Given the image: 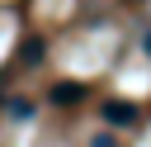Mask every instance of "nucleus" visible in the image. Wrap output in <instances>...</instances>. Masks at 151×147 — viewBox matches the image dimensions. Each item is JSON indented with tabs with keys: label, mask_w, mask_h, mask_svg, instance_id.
I'll use <instances>...</instances> for the list:
<instances>
[{
	"label": "nucleus",
	"mask_w": 151,
	"mask_h": 147,
	"mask_svg": "<svg viewBox=\"0 0 151 147\" xmlns=\"http://www.w3.org/2000/svg\"><path fill=\"white\" fill-rule=\"evenodd\" d=\"M99 114H104V123H113V128H132V123H137V104H127V100H104Z\"/></svg>",
	"instance_id": "obj_1"
},
{
	"label": "nucleus",
	"mask_w": 151,
	"mask_h": 147,
	"mask_svg": "<svg viewBox=\"0 0 151 147\" xmlns=\"http://www.w3.org/2000/svg\"><path fill=\"white\" fill-rule=\"evenodd\" d=\"M80 95H85V90H80L76 81H57V85H52V104H76Z\"/></svg>",
	"instance_id": "obj_2"
},
{
	"label": "nucleus",
	"mask_w": 151,
	"mask_h": 147,
	"mask_svg": "<svg viewBox=\"0 0 151 147\" xmlns=\"http://www.w3.org/2000/svg\"><path fill=\"white\" fill-rule=\"evenodd\" d=\"M24 62H28V66L42 62V38H28V43H24Z\"/></svg>",
	"instance_id": "obj_3"
},
{
	"label": "nucleus",
	"mask_w": 151,
	"mask_h": 147,
	"mask_svg": "<svg viewBox=\"0 0 151 147\" xmlns=\"http://www.w3.org/2000/svg\"><path fill=\"white\" fill-rule=\"evenodd\" d=\"M9 114H14V119H28L33 104H28V100H9Z\"/></svg>",
	"instance_id": "obj_4"
},
{
	"label": "nucleus",
	"mask_w": 151,
	"mask_h": 147,
	"mask_svg": "<svg viewBox=\"0 0 151 147\" xmlns=\"http://www.w3.org/2000/svg\"><path fill=\"white\" fill-rule=\"evenodd\" d=\"M90 147H118V142H113L109 133H99V138H90Z\"/></svg>",
	"instance_id": "obj_5"
},
{
	"label": "nucleus",
	"mask_w": 151,
	"mask_h": 147,
	"mask_svg": "<svg viewBox=\"0 0 151 147\" xmlns=\"http://www.w3.org/2000/svg\"><path fill=\"white\" fill-rule=\"evenodd\" d=\"M146 52H151V38H146Z\"/></svg>",
	"instance_id": "obj_6"
}]
</instances>
